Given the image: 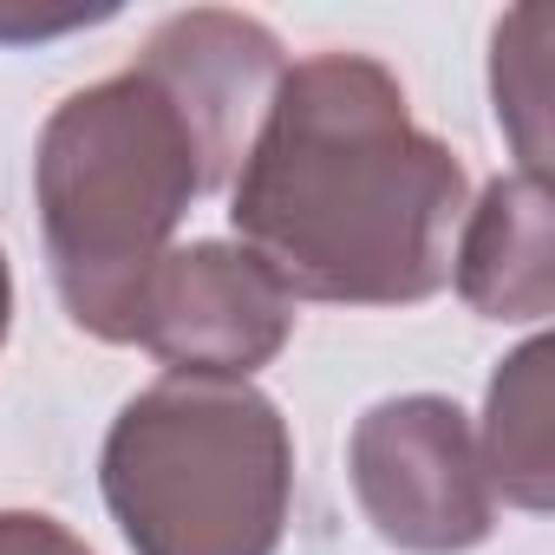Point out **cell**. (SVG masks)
I'll return each mask as SVG.
<instances>
[{
    "label": "cell",
    "instance_id": "6da1fadb",
    "mask_svg": "<svg viewBox=\"0 0 555 555\" xmlns=\"http://www.w3.org/2000/svg\"><path fill=\"white\" fill-rule=\"evenodd\" d=\"M470 177L366 53L295 60L229 183L235 248L288 301L412 308L451 288Z\"/></svg>",
    "mask_w": 555,
    "mask_h": 555
},
{
    "label": "cell",
    "instance_id": "7a4b0ae2",
    "mask_svg": "<svg viewBox=\"0 0 555 555\" xmlns=\"http://www.w3.org/2000/svg\"><path fill=\"white\" fill-rule=\"evenodd\" d=\"M209 190H229V170L144 60L53 105L34 144V203L73 327L131 347L144 274Z\"/></svg>",
    "mask_w": 555,
    "mask_h": 555
},
{
    "label": "cell",
    "instance_id": "3957f363",
    "mask_svg": "<svg viewBox=\"0 0 555 555\" xmlns=\"http://www.w3.org/2000/svg\"><path fill=\"white\" fill-rule=\"evenodd\" d=\"M99 490L131 555H274L295 503V438L248 379H157L105 431Z\"/></svg>",
    "mask_w": 555,
    "mask_h": 555
},
{
    "label": "cell",
    "instance_id": "277c9868",
    "mask_svg": "<svg viewBox=\"0 0 555 555\" xmlns=\"http://www.w3.org/2000/svg\"><path fill=\"white\" fill-rule=\"evenodd\" d=\"M347 477H353L360 516L386 548L464 555L496 529L477 425L438 392L379 399L347 438Z\"/></svg>",
    "mask_w": 555,
    "mask_h": 555
},
{
    "label": "cell",
    "instance_id": "5b68a950",
    "mask_svg": "<svg viewBox=\"0 0 555 555\" xmlns=\"http://www.w3.org/2000/svg\"><path fill=\"white\" fill-rule=\"evenodd\" d=\"M295 334V301L235 242H183L138 288L131 347L183 379H248Z\"/></svg>",
    "mask_w": 555,
    "mask_h": 555
},
{
    "label": "cell",
    "instance_id": "8992f818",
    "mask_svg": "<svg viewBox=\"0 0 555 555\" xmlns=\"http://www.w3.org/2000/svg\"><path fill=\"white\" fill-rule=\"evenodd\" d=\"M451 282L483 321H548L555 308V209L542 177H496L464 209Z\"/></svg>",
    "mask_w": 555,
    "mask_h": 555
},
{
    "label": "cell",
    "instance_id": "52a82bcc",
    "mask_svg": "<svg viewBox=\"0 0 555 555\" xmlns=\"http://www.w3.org/2000/svg\"><path fill=\"white\" fill-rule=\"evenodd\" d=\"M548 366L555 347L535 334L529 347H516L503 360V373L490 379L483 399V431H477V457L490 477V496L542 516L555 503V392H548Z\"/></svg>",
    "mask_w": 555,
    "mask_h": 555
},
{
    "label": "cell",
    "instance_id": "ba28073f",
    "mask_svg": "<svg viewBox=\"0 0 555 555\" xmlns=\"http://www.w3.org/2000/svg\"><path fill=\"white\" fill-rule=\"evenodd\" d=\"M548 34H555V14L548 8H516L503 27H496V47H490V99H496V125L509 131L516 157H522V177H548V86H542V53H548Z\"/></svg>",
    "mask_w": 555,
    "mask_h": 555
},
{
    "label": "cell",
    "instance_id": "9c48e42d",
    "mask_svg": "<svg viewBox=\"0 0 555 555\" xmlns=\"http://www.w3.org/2000/svg\"><path fill=\"white\" fill-rule=\"evenodd\" d=\"M0 555H92L60 516L40 509H0Z\"/></svg>",
    "mask_w": 555,
    "mask_h": 555
},
{
    "label": "cell",
    "instance_id": "30bf717a",
    "mask_svg": "<svg viewBox=\"0 0 555 555\" xmlns=\"http://www.w3.org/2000/svg\"><path fill=\"white\" fill-rule=\"evenodd\" d=\"M8 321H14V274H8V255H0V340H8Z\"/></svg>",
    "mask_w": 555,
    "mask_h": 555
}]
</instances>
